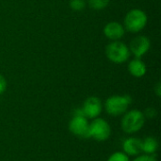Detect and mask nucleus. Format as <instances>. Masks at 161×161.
<instances>
[{
  "label": "nucleus",
  "mask_w": 161,
  "mask_h": 161,
  "mask_svg": "<svg viewBox=\"0 0 161 161\" xmlns=\"http://www.w3.org/2000/svg\"><path fill=\"white\" fill-rule=\"evenodd\" d=\"M89 125L90 123L84 115L75 114L69 122V131L76 137L82 139H89Z\"/></svg>",
  "instance_id": "obj_6"
},
{
  "label": "nucleus",
  "mask_w": 161,
  "mask_h": 161,
  "mask_svg": "<svg viewBox=\"0 0 161 161\" xmlns=\"http://www.w3.org/2000/svg\"><path fill=\"white\" fill-rule=\"evenodd\" d=\"M107 161H130V158L124 152H115L110 155Z\"/></svg>",
  "instance_id": "obj_14"
},
{
  "label": "nucleus",
  "mask_w": 161,
  "mask_h": 161,
  "mask_svg": "<svg viewBox=\"0 0 161 161\" xmlns=\"http://www.w3.org/2000/svg\"><path fill=\"white\" fill-rule=\"evenodd\" d=\"M108 3H109V0H88V4L90 8L96 9V10L104 9L105 8H107Z\"/></svg>",
  "instance_id": "obj_13"
},
{
  "label": "nucleus",
  "mask_w": 161,
  "mask_h": 161,
  "mask_svg": "<svg viewBox=\"0 0 161 161\" xmlns=\"http://www.w3.org/2000/svg\"><path fill=\"white\" fill-rule=\"evenodd\" d=\"M108 58L117 64L125 62L130 57V50L125 43L120 41H113L106 47Z\"/></svg>",
  "instance_id": "obj_4"
},
{
  "label": "nucleus",
  "mask_w": 161,
  "mask_h": 161,
  "mask_svg": "<svg viewBox=\"0 0 161 161\" xmlns=\"http://www.w3.org/2000/svg\"><path fill=\"white\" fill-rule=\"evenodd\" d=\"M129 73L135 77H142L146 74V65L140 58L132 59L128 64Z\"/></svg>",
  "instance_id": "obj_11"
},
{
  "label": "nucleus",
  "mask_w": 161,
  "mask_h": 161,
  "mask_svg": "<svg viewBox=\"0 0 161 161\" xmlns=\"http://www.w3.org/2000/svg\"><path fill=\"white\" fill-rule=\"evenodd\" d=\"M85 0H71L70 1V7L74 10H82L85 8Z\"/></svg>",
  "instance_id": "obj_15"
},
{
  "label": "nucleus",
  "mask_w": 161,
  "mask_h": 161,
  "mask_svg": "<svg viewBox=\"0 0 161 161\" xmlns=\"http://www.w3.org/2000/svg\"><path fill=\"white\" fill-rule=\"evenodd\" d=\"M6 89H7V81L5 77L2 75H0V94L5 92Z\"/></svg>",
  "instance_id": "obj_18"
},
{
  "label": "nucleus",
  "mask_w": 161,
  "mask_h": 161,
  "mask_svg": "<svg viewBox=\"0 0 161 161\" xmlns=\"http://www.w3.org/2000/svg\"><path fill=\"white\" fill-rule=\"evenodd\" d=\"M105 36L112 41H119L125 35V27L119 22H109L104 27Z\"/></svg>",
  "instance_id": "obj_10"
},
{
  "label": "nucleus",
  "mask_w": 161,
  "mask_h": 161,
  "mask_svg": "<svg viewBox=\"0 0 161 161\" xmlns=\"http://www.w3.org/2000/svg\"><path fill=\"white\" fill-rule=\"evenodd\" d=\"M111 135L109 124L102 118H95L89 125V136L97 142H106Z\"/></svg>",
  "instance_id": "obj_5"
},
{
  "label": "nucleus",
  "mask_w": 161,
  "mask_h": 161,
  "mask_svg": "<svg viewBox=\"0 0 161 161\" xmlns=\"http://www.w3.org/2000/svg\"><path fill=\"white\" fill-rule=\"evenodd\" d=\"M142 141L139 138L130 137L124 141L123 142V152L130 157H138L142 153Z\"/></svg>",
  "instance_id": "obj_9"
},
{
  "label": "nucleus",
  "mask_w": 161,
  "mask_h": 161,
  "mask_svg": "<svg viewBox=\"0 0 161 161\" xmlns=\"http://www.w3.org/2000/svg\"><path fill=\"white\" fill-rule=\"evenodd\" d=\"M147 24L146 13L139 8H133L127 12L125 18V29L132 33H137L142 30Z\"/></svg>",
  "instance_id": "obj_3"
},
{
  "label": "nucleus",
  "mask_w": 161,
  "mask_h": 161,
  "mask_svg": "<svg viewBox=\"0 0 161 161\" xmlns=\"http://www.w3.org/2000/svg\"><path fill=\"white\" fill-rule=\"evenodd\" d=\"M154 91H155V93L157 94L158 97H160L161 96V84L160 82H158L157 85L155 86L154 88Z\"/></svg>",
  "instance_id": "obj_19"
},
{
  "label": "nucleus",
  "mask_w": 161,
  "mask_h": 161,
  "mask_svg": "<svg viewBox=\"0 0 161 161\" xmlns=\"http://www.w3.org/2000/svg\"><path fill=\"white\" fill-rule=\"evenodd\" d=\"M132 98L129 95H113L108 97L105 102V109L111 116L123 115L126 112Z\"/></svg>",
  "instance_id": "obj_2"
},
{
  "label": "nucleus",
  "mask_w": 161,
  "mask_h": 161,
  "mask_svg": "<svg viewBox=\"0 0 161 161\" xmlns=\"http://www.w3.org/2000/svg\"><path fill=\"white\" fill-rule=\"evenodd\" d=\"M133 161H158L153 156L150 155H140L136 157V158Z\"/></svg>",
  "instance_id": "obj_17"
},
{
  "label": "nucleus",
  "mask_w": 161,
  "mask_h": 161,
  "mask_svg": "<svg viewBox=\"0 0 161 161\" xmlns=\"http://www.w3.org/2000/svg\"><path fill=\"white\" fill-rule=\"evenodd\" d=\"M145 116L142 111L132 109L125 112L121 121V128L126 134H135L139 132L145 124Z\"/></svg>",
  "instance_id": "obj_1"
},
{
  "label": "nucleus",
  "mask_w": 161,
  "mask_h": 161,
  "mask_svg": "<svg viewBox=\"0 0 161 161\" xmlns=\"http://www.w3.org/2000/svg\"><path fill=\"white\" fill-rule=\"evenodd\" d=\"M150 45H151V42L147 37L139 36V37L134 38L131 41L129 50L134 54V56L140 58L148 52V50L150 49Z\"/></svg>",
  "instance_id": "obj_8"
},
{
  "label": "nucleus",
  "mask_w": 161,
  "mask_h": 161,
  "mask_svg": "<svg viewBox=\"0 0 161 161\" xmlns=\"http://www.w3.org/2000/svg\"><path fill=\"white\" fill-rule=\"evenodd\" d=\"M81 109L85 117L89 119H95L102 112L103 109L102 102L98 97L95 96L89 97L88 99L85 100Z\"/></svg>",
  "instance_id": "obj_7"
},
{
  "label": "nucleus",
  "mask_w": 161,
  "mask_h": 161,
  "mask_svg": "<svg viewBox=\"0 0 161 161\" xmlns=\"http://www.w3.org/2000/svg\"><path fill=\"white\" fill-rule=\"evenodd\" d=\"M142 153L145 155H154L158 149V142L154 137H147L142 141Z\"/></svg>",
  "instance_id": "obj_12"
},
{
  "label": "nucleus",
  "mask_w": 161,
  "mask_h": 161,
  "mask_svg": "<svg viewBox=\"0 0 161 161\" xmlns=\"http://www.w3.org/2000/svg\"><path fill=\"white\" fill-rule=\"evenodd\" d=\"M145 118H149V119H153V118H156L157 115H158V111L156 108H148L145 109V112H143Z\"/></svg>",
  "instance_id": "obj_16"
}]
</instances>
